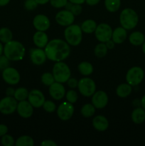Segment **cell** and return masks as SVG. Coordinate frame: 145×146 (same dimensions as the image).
<instances>
[{"label":"cell","instance_id":"obj_34","mask_svg":"<svg viewBox=\"0 0 145 146\" xmlns=\"http://www.w3.org/2000/svg\"><path fill=\"white\" fill-rule=\"evenodd\" d=\"M65 98H66L67 101L73 104L78 101V96L75 91H74V90H69L68 92L65 93Z\"/></svg>","mask_w":145,"mask_h":146},{"label":"cell","instance_id":"obj_45","mask_svg":"<svg viewBox=\"0 0 145 146\" xmlns=\"http://www.w3.org/2000/svg\"><path fill=\"white\" fill-rule=\"evenodd\" d=\"M105 44H106L108 49H112V48H113L115 47V42L111 39L107 41V42H105Z\"/></svg>","mask_w":145,"mask_h":146},{"label":"cell","instance_id":"obj_28","mask_svg":"<svg viewBox=\"0 0 145 146\" xmlns=\"http://www.w3.org/2000/svg\"><path fill=\"white\" fill-rule=\"evenodd\" d=\"M13 38V34L11 30L8 28H1L0 29V41L2 43L9 42L11 41Z\"/></svg>","mask_w":145,"mask_h":146},{"label":"cell","instance_id":"obj_39","mask_svg":"<svg viewBox=\"0 0 145 146\" xmlns=\"http://www.w3.org/2000/svg\"><path fill=\"white\" fill-rule=\"evenodd\" d=\"M9 66V60L5 55L0 56V70H4Z\"/></svg>","mask_w":145,"mask_h":146},{"label":"cell","instance_id":"obj_4","mask_svg":"<svg viewBox=\"0 0 145 146\" xmlns=\"http://www.w3.org/2000/svg\"><path fill=\"white\" fill-rule=\"evenodd\" d=\"M64 36L66 42L69 45L73 46H78L82 41V31L81 27L73 24L68 26L64 31Z\"/></svg>","mask_w":145,"mask_h":146},{"label":"cell","instance_id":"obj_2","mask_svg":"<svg viewBox=\"0 0 145 146\" xmlns=\"http://www.w3.org/2000/svg\"><path fill=\"white\" fill-rule=\"evenodd\" d=\"M26 50L24 45L17 41H10L6 43L4 47V54L9 61H18L23 59Z\"/></svg>","mask_w":145,"mask_h":146},{"label":"cell","instance_id":"obj_17","mask_svg":"<svg viewBox=\"0 0 145 146\" xmlns=\"http://www.w3.org/2000/svg\"><path fill=\"white\" fill-rule=\"evenodd\" d=\"M46 58L45 51L41 48H32L30 51V58L31 62L35 65H42L45 62Z\"/></svg>","mask_w":145,"mask_h":146},{"label":"cell","instance_id":"obj_15","mask_svg":"<svg viewBox=\"0 0 145 146\" xmlns=\"http://www.w3.org/2000/svg\"><path fill=\"white\" fill-rule=\"evenodd\" d=\"M108 103V96L105 91H99L95 92L92 97V104L95 108H104Z\"/></svg>","mask_w":145,"mask_h":146},{"label":"cell","instance_id":"obj_11","mask_svg":"<svg viewBox=\"0 0 145 146\" xmlns=\"http://www.w3.org/2000/svg\"><path fill=\"white\" fill-rule=\"evenodd\" d=\"M2 78L7 84L9 85H16L20 81V74L16 68L7 67L3 70Z\"/></svg>","mask_w":145,"mask_h":146},{"label":"cell","instance_id":"obj_16","mask_svg":"<svg viewBox=\"0 0 145 146\" xmlns=\"http://www.w3.org/2000/svg\"><path fill=\"white\" fill-rule=\"evenodd\" d=\"M33 25L37 31H45L49 29L51 22L49 19L44 14H38L33 20Z\"/></svg>","mask_w":145,"mask_h":146},{"label":"cell","instance_id":"obj_49","mask_svg":"<svg viewBox=\"0 0 145 146\" xmlns=\"http://www.w3.org/2000/svg\"><path fill=\"white\" fill-rule=\"evenodd\" d=\"M49 1L50 0H36V1L38 3V4H41V5H42V4H45Z\"/></svg>","mask_w":145,"mask_h":146},{"label":"cell","instance_id":"obj_1","mask_svg":"<svg viewBox=\"0 0 145 146\" xmlns=\"http://www.w3.org/2000/svg\"><path fill=\"white\" fill-rule=\"evenodd\" d=\"M44 51L48 59L58 62L63 61L69 56L71 48L66 41L55 38L48 42Z\"/></svg>","mask_w":145,"mask_h":146},{"label":"cell","instance_id":"obj_21","mask_svg":"<svg viewBox=\"0 0 145 146\" xmlns=\"http://www.w3.org/2000/svg\"><path fill=\"white\" fill-rule=\"evenodd\" d=\"M127 31L123 27H117L112 31V39L115 44H122L127 38Z\"/></svg>","mask_w":145,"mask_h":146},{"label":"cell","instance_id":"obj_43","mask_svg":"<svg viewBox=\"0 0 145 146\" xmlns=\"http://www.w3.org/2000/svg\"><path fill=\"white\" fill-rule=\"evenodd\" d=\"M8 132V128L4 124H0V137H2Z\"/></svg>","mask_w":145,"mask_h":146},{"label":"cell","instance_id":"obj_25","mask_svg":"<svg viewBox=\"0 0 145 146\" xmlns=\"http://www.w3.org/2000/svg\"><path fill=\"white\" fill-rule=\"evenodd\" d=\"M97 24L94 20L88 19L85 20L81 25V29L82 32L85 34H92L95 32V29L97 28Z\"/></svg>","mask_w":145,"mask_h":146},{"label":"cell","instance_id":"obj_41","mask_svg":"<svg viewBox=\"0 0 145 146\" xmlns=\"http://www.w3.org/2000/svg\"><path fill=\"white\" fill-rule=\"evenodd\" d=\"M67 84H68V86L71 88H75L76 87H78V81L76 78H70L67 81Z\"/></svg>","mask_w":145,"mask_h":146},{"label":"cell","instance_id":"obj_19","mask_svg":"<svg viewBox=\"0 0 145 146\" xmlns=\"http://www.w3.org/2000/svg\"><path fill=\"white\" fill-rule=\"evenodd\" d=\"M92 125L95 130L102 132L108 128L109 122L103 115H97L92 120Z\"/></svg>","mask_w":145,"mask_h":146},{"label":"cell","instance_id":"obj_7","mask_svg":"<svg viewBox=\"0 0 145 146\" xmlns=\"http://www.w3.org/2000/svg\"><path fill=\"white\" fill-rule=\"evenodd\" d=\"M78 88L80 93L85 97L92 96L96 91V84L90 78H82L79 80Z\"/></svg>","mask_w":145,"mask_h":146},{"label":"cell","instance_id":"obj_42","mask_svg":"<svg viewBox=\"0 0 145 146\" xmlns=\"http://www.w3.org/2000/svg\"><path fill=\"white\" fill-rule=\"evenodd\" d=\"M41 145L42 146H57V143L54 142L53 141H51V140H45L44 141L41 143Z\"/></svg>","mask_w":145,"mask_h":146},{"label":"cell","instance_id":"obj_29","mask_svg":"<svg viewBox=\"0 0 145 146\" xmlns=\"http://www.w3.org/2000/svg\"><path fill=\"white\" fill-rule=\"evenodd\" d=\"M28 94L29 93L26 88L21 87V88H18L15 90L14 97L17 101H24V100H26L28 98Z\"/></svg>","mask_w":145,"mask_h":146},{"label":"cell","instance_id":"obj_47","mask_svg":"<svg viewBox=\"0 0 145 146\" xmlns=\"http://www.w3.org/2000/svg\"><path fill=\"white\" fill-rule=\"evenodd\" d=\"M71 3L72 4H83L85 1V0H69Z\"/></svg>","mask_w":145,"mask_h":146},{"label":"cell","instance_id":"obj_24","mask_svg":"<svg viewBox=\"0 0 145 146\" xmlns=\"http://www.w3.org/2000/svg\"><path fill=\"white\" fill-rule=\"evenodd\" d=\"M132 86L129 84H121L116 89V94L120 98H126L132 93Z\"/></svg>","mask_w":145,"mask_h":146},{"label":"cell","instance_id":"obj_6","mask_svg":"<svg viewBox=\"0 0 145 146\" xmlns=\"http://www.w3.org/2000/svg\"><path fill=\"white\" fill-rule=\"evenodd\" d=\"M144 76L143 69L139 66L132 67L126 74V81L132 86H136L141 84Z\"/></svg>","mask_w":145,"mask_h":146},{"label":"cell","instance_id":"obj_50","mask_svg":"<svg viewBox=\"0 0 145 146\" xmlns=\"http://www.w3.org/2000/svg\"><path fill=\"white\" fill-rule=\"evenodd\" d=\"M72 3H71V1H70V2H67V4H66V5L65 6V9H66V10H71V7H72Z\"/></svg>","mask_w":145,"mask_h":146},{"label":"cell","instance_id":"obj_37","mask_svg":"<svg viewBox=\"0 0 145 146\" xmlns=\"http://www.w3.org/2000/svg\"><path fill=\"white\" fill-rule=\"evenodd\" d=\"M68 0H50L51 6L55 8H61L66 5Z\"/></svg>","mask_w":145,"mask_h":146},{"label":"cell","instance_id":"obj_35","mask_svg":"<svg viewBox=\"0 0 145 146\" xmlns=\"http://www.w3.org/2000/svg\"><path fill=\"white\" fill-rule=\"evenodd\" d=\"M1 143L4 146H13L15 145L14 138L11 135H7V134L1 137Z\"/></svg>","mask_w":145,"mask_h":146},{"label":"cell","instance_id":"obj_53","mask_svg":"<svg viewBox=\"0 0 145 146\" xmlns=\"http://www.w3.org/2000/svg\"><path fill=\"white\" fill-rule=\"evenodd\" d=\"M142 51H143L144 54H145V41H144V43L142 44Z\"/></svg>","mask_w":145,"mask_h":146},{"label":"cell","instance_id":"obj_27","mask_svg":"<svg viewBox=\"0 0 145 146\" xmlns=\"http://www.w3.org/2000/svg\"><path fill=\"white\" fill-rule=\"evenodd\" d=\"M120 0H105V6L109 12L117 11L120 7Z\"/></svg>","mask_w":145,"mask_h":146},{"label":"cell","instance_id":"obj_5","mask_svg":"<svg viewBox=\"0 0 145 146\" xmlns=\"http://www.w3.org/2000/svg\"><path fill=\"white\" fill-rule=\"evenodd\" d=\"M53 75L55 81L63 84L68 81L71 78V72L69 66L65 63L58 61L55 64L53 68Z\"/></svg>","mask_w":145,"mask_h":146},{"label":"cell","instance_id":"obj_40","mask_svg":"<svg viewBox=\"0 0 145 146\" xmlns=\"http://www.w3.org/2000/svg\"><path fill=\"white\" fill-rule=\"evenodd\" d=\"M70 11L74 14V16L80 15L81 14V12H82V7H81V4H72V6Z\"/></svg>","mask_w":145,"mask_h":146},{"label":"cell","instance_id":"obj_8","mask_svg":"<svg viewBox=\"0 0 145 146\" xmlns=\"http://www.w3.org/2000/svg\"><path fill=\"white\" fill-rule=\"evenodd\" d=\"M18 102L14 96H7L0 101V112L4 115H9L15 112Z\"/></svg>","mask_w":145,"mask_h":146},{"label":"cell","instance_id":"obj_44","mask_svg":"<svg viewBox=\"0 0 145 146\" xmlns=\"http://www.w3.org/2000/svg\"><path fill=\"white\" fill-rule=\"evenodd\" d=\"M14 92H15L14 88L9 87V88H7V91H6V94H7V96H14Z\"/></svg>","mask_w":145,"mask_h":146},{"label":"cell","instance_id":"obj_31","mask_svg":"<svg viewBox=\"0 0 145 146\" xmlns=\"http://www.w3.org/2000/svg\"><path fill=\"white\" fill-rule=\"evenodd\" d=\"M15 145L16 146H33L34 145V141L31 137L23 135L16 140Z\"/></svg>","mask_w":145,"mask_h":146},{"label":"cell","instance_id":"obj_22","mask_svg":"<svg viewBox=\"0 0 145 146\" xmlns=\"http://www.w3.org/2000/svg\"><path fill=\"white\" fill-rule=\"evenodd\" d=\"M132 120L134 123L141 124L145 121V110L137 107L132 113Z\"/></svg>","mask_w":145,"mask_h":146},{"label":"cell","instance_id":"obj_23","mask_svg":"<svg viewBox=\"0 0 145 146\" xmlns=\"http://www.w3.org/2000/svg\"><path fill=\"white\" fill-rule=\"evenodd\" d=\"M129 41L132 45L140 46L145 41V36L140 31H134L129 35Z\"/></svg>","mask_w":145,"mask_h":146},{"label":"cell","instance_id":"obj_36","mask_svg":"<svg viewBox=\"0 0 145 146\" xmlns=\"http://www.w3.org/2000/svg\"><path fill=\"white\" fill-rule=\"evenodd\" d=\"M42 107L46 112L50 113H53L55 111V109H56L55 104L52 101H45Z\"/></svg>","mask_w":145,"mask_h":146},{"label":"cell","instance_id":"obj_38","mask_svg":"<svg viewBox=\"0 0 145 146\" xmlns=\"http://www.w3.org/2000/svg\"><path fill=\"white\" fill-rule=\"evenodd\" d=\"M38 6V3L36 1V0H26L25 3H24V7L25 9L27 10H34Z\"/></svg>","mask_w":145,"mask_h":146},{"label":"cell","instance_id":"obj_18","mask_svg":"<svg viewBox=\"0 0 145 146\" xmlns=\"http://www.w3.org/2000/svg\"><path fill=\"white\" fill-rule=\"evenodd\" d=\"M49 94L55 100H61L65 96V87L61 83L55 82L49 86Z\"/></svg>","mask_w":145,"mask_h":146},{"label":"cell","instance_id":"obj_20","mask_svg":"<svg viewBox=\"0 0 145 146\" xmlns=\"http://www.w3.org/2000/svg\"><path fill=\"white\" fill-rule=\"evenodd\" d=\"M33 41L38 48H45L48 42V36L44 31H37L33 36Z\"/></svg>","mask_w":145,"mask_h":146},{"label":"cell","instance_id":"obj_13","mask_svg":"<svg viewBox=\"0 0 145 146\" xmlns=\"http://www.w3.org/2000/svg\"><path fill=\"white\" fill-rule=\"evenodd\" d=\"M28 101L34 108H41L45 102V96L41 91L33 89L28 94Z\"/></svg>","mask_w":145,"mask_h":146},{"label":"cell","instance_id":"obj_14","mask_svg":"<svg viewBox=\"0 0 145 146\" xmlns=\"http://www.w3.org/2000/svg\"><path fill=\"white\" fill-rule=\"evenodd\" d=\"M16 111L21 118H28L31 117L34 113V107L30 104L29 101L24 100L18 103Z\"/></svg>","mask_w":145,"mask_h":146},{"label":"cell","instance_id":"obj_52","mask_svg":"<svg viewBox=\"0 0 145 146\" xmlns=\"http://www.w3.org/2000/svg\"><path fill=\"white\" fill-rule=\"evenodd\" d=\"M3 52H4V46H3L2 44L0 42V56L2 54Z\"/></svg>","mask_w":145,"mask_h":146},{"label":"cell","instance_id":"obj_33","mask_svg":"<svg viewBox=\"0 0 145 146\" xmlns=\"http://www.w3.org/2000/svg\"><path fill=\"white\" fill-rule=\"evenodd\" d=\"M41 82L44 85L47 86H50L51 84L55 82V78H54L53 74H51L49 72L44 73L42 76H41Z\"/></svg>","mask_w":145,"mask_h":146},{"label":"cell","instance_id":"obj_32","mask_svg":"<svg viewBox=\"0 0 145 146\" xmlns=\"http://www.w3.org/2000/svg\"><path fill=\"white\" fill-rule=\"evenodd\" d=\"M107 47L106 44L103 42H100V44H98V45L95 46L94 52H95V56L99 58H102V57L105 56L107 54Z\"/></svg>","mask_w":145,"mask_h":146},{"label":"cell","instance_id":"obj_26","mask_svg":"<svg viewBox=\"0 0 145 146\" xmlns=\"http://www.w3.org/2000/svg\"><path fill=\"white\" fill-rule=\"evenodd\" d=\"M78 71L83 76H89L92 74L93 72V66L88 61H82L78 65Z\"/></svg>","mask_w":145,"mask_h":146},{"label":"cell","instance_id":"obj_51","mask_svg":"<svg viewBox=\"0 0 145 146\" xmlns=\"http://www.w3.org/2000/svg\"><path fill=\"white\" fill-rule=\"evenodd\" d=\"M141 106L145 110V95L142 97V100H141Z\"/></svg>","mask_w":145,"mask_h":146},{"label":"cell","instance_id":"obj_46","mask_svg":"<svg viewBox=\"0 0 145 146\" xmlns=\"http://www.w3.org/2000/svg\"><path fill=\"white\" fill-rule=\"evenodd\" d=\"M100 0H85V2L90 6H95L100 2Z\"/></svg>","mask_w":145,"mask_h":146},{"label":"cell","instance_id":"obj_12","mask_svg":"<svg viewBox=\"0 0 145 146\" xmlns=\"http://www.w3.org/2000/svg\"><path fill=\"white\" fill-rule=\"evenodd\" d=\"M75 16L69 10H63L57 13L55 15V21L59 25L63 27H68L73 24Z\"/></svg>","mask_w":145,"mask_h":146},{"label":"cell","instance_id":"obj_48","mask_svg":"<svg viewBox=\"0 0 145 146\" xmlns=\"http://www.w3.org/2000/svg\"><path fill=\"white\" fill-rule=\"evenodd\" d=\"M10 0H0V7H4L9 3Z\"/></svg>","mask_w":145,"mask_h":146},{"label":"cell","instance_id":"obj_30","mask_svg":"<svg viewBox=\"0 0 145 146\" xmlns=\"http://www.w3.org/2000/svg\"><path fill=\"white\" fill-rule=\"evenodd\" d=\"M81 114L85 118L92 117L95 113V108L92 104H85L81 108Z\"/></svg>","mask_w":145,"mask_h":146},{"label":"cell","instance_id":"obj_10","mask_svg":"<svg viewBox=\"0 0 145 146\" xmlns=\"http://www.w3.org/2000/svg\"><path fill=\"white\" fill-rule=\"evenodd\" d=\"M74 113V107L72 104L65 101L61 103L57 109V115L62 121H68L72 118Z\"/></svg>","mask_w":145,"mask_h":146},{"label":"cell","instance_id":"obj_9","mask_svg":"<svg viewBox=\"0 0 145 146\" xmlns=\"http://www.w3.org/2000/svg\"><path fill=\"white\" fill-rule=\"evenodd\" d=\"M95 37L100 42L105 43L112 39V29L109 25L107 24H100L97 26L95 31Z\"/></svg>","mask_w":145,"mask_h":146},{"label":"cell","instance_id":"obj_3","mask_svg":"<svg viewBox=\"0 0 145 146\" xmlns=\"http://www.w3.org/2000/svg\"><path fill=\"white\" fill-rule=\"evenodd\" d=\"M139 21L137 14L134 9L126 8L123 9L119 16L120 24L126 30L133 29L136 27Z\"/></svg>","mask_w":145,"mask_h":146}]
</instances>
